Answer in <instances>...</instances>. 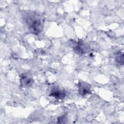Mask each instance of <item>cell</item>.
Listing matches in <instances>:
<instances>
[{
  "mask_svg": "<svg viewBox=\"0 0 124 124\" xmlns=\"http://www.w3.org/2000/svg\"><path fill=\"white\" fill-rule=\"evenodd\" d=\"M123 54L119 52V54H117V56L116 57V60L119 63H123Z\"/></svg>",
  "mask_w": 124,
  "mask_h": 124,
  "instance_id": "cell-5",
  "label": "cell"
},
{
  "mask_svg": "<svg viewBox=\"0 0 124 124\" xmlns=\"http://www.w3.org/2000/svg\"><path fill=\"white\" fill-rule=\"evenodd\" d=\"M27 24L31 31L37 33L41 31L42 25L39 19L33 16H29L27 18Z\"/></svg>",
  "mask_w": 124,
  "mask_h": 124,
  "instance_id": "cell-1",
  "label": "cell"
},
{
  "mask_svg": "<svg viewBox=\"0 0 124 124\" xmlns=\"http://www.w3.org/2000/svg\"><path fill=\"white\" fill-rule=\"evenodd\" d=\"M78 90L79 93L81 95H85L87 93H89L90 92V87L89 84L84 83L80 82L78 84Z\"/></svg>",
  "mask_w": 124,
  "mask_h": 124,
  "instance_id": "cell-2",
  "label": "cell"
},
{
  "mask_svg": "<svg viewBox=\"0 0 124 124\" xmlns=\"http://www.w3.org/2000/svg\"><path fill=\"white\" fill-rule=\"evenodd\" d=\"M50 95L58 98H62L64 96V92L62 90H60L58 88H54L51 91Z\"/></svg>",
  "mask_w": 124,
  "mask_h": 124,
  "instance_id": "cell-3",
  "label": "cell"
},
{
  "mask_svg": "<svg viewBox=\"0 0 124 124\" xmlns=\"http://www.w3.org/2000/svg\"><path fill=\"white\" fill-rule=\"evenodd\" d=\"M21 82L22 85L25 86H28L31 85V79L27 77H23L21 79Z\"/></svg>",
  "mask_w": 124,
  "mask_h": 124,
  "instance_id": "cell-4",
  "label": "cell"
}]
</instances>
